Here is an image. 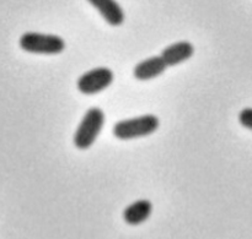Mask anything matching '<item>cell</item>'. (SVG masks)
<instances>
[{"instance_id":"ba28073f","label":"cell","mask_w":252,"mask_h":239,"mask_svg":"<svg viewBox=\"0 0 252 239\" xmlns=\"http://www.w3.org/2000/svg\"><path fill=\"white\" fill-rule=\"evenodd\" d=\"M153 205L148 200H138L130 204L123 211V218L130 226H137L145 222L152 215Z\"/></svg>"},{"instance_id":"8992f818","label":"cell","mask_w":252,"mask_h":239,"mask_svg":"<svg viewBox=\"0 0 252 239\" xmlns=\"http://www.w3.org/2000/svg\"><path fill=\"white\" fill-rule=\"evenodd\" d=\"M166 68L167 65L164 59L161 58V55L152 56V58H148L145 60L140 61L139 64H137L133 74H134L135 79L145 81L160 76L166 70Z\"/></svg>"},{"instance_id":"277c9868","label":"cell","mask_w":252,"mask_h":239,"mask_svg":"<svg viewBox=\"0 0 252 239\" xmlns=\"http://www.w3.org/2000/svg\"><path fill=\"white\" fill-rule=\"evenodd\" d=\"M113 73L107 68H96L81 75L78 88L84 95H96L112 83Z\"/></svg>"},{"instance_id":"9c48e42d","label":"cell","mask_w":252,"mask_h":239,"mask_svg":"<svg viewBox=\"0 0 252 239\" xmlns=\"http://www.w3.org/2000/svg\"><path fill=\"white\" fill-rule=\"evenodd\" d=\"M239 120L244 128L252 130V108H245L241 110L239 114Z\"/></svg>"},{"instance_id":"5b68a950","label":"cell","mask_w":252,"mask_h":239,"mask_svg":"<svg viewBox=\"0 0 252 239\" xmlns=\"http://www.w3.org/2000/svg\"><path fill=\"white\" fill-rule=\"evenodd\" d=\"M194 53V48L189 42L182 41L171 44L165 48L161 53V58L167 66H175L184 63L191 58Z\"/></svg>"},{"instance_id":"7a4b0ae2","label":"cell","mask_w":252,"mask_h":239,"mask_svg":"<svg viewBox=\"0 0 252 239\" xmlns=\"http://www.w3.org/2000/svg\"><path fill=\"white\" fill-rule=\"evenodd\" d=\"M158 128L159 119L153 114H145L116 123L113 127V135L120 140L137 139L153 134L157 132Z\"/></svg>"},{"instance_id":"6da1fadb","label":"cell","mask_w":252,"mask_h":239,"mask_svg":"<svg viewBox=\"0 0 252 239\" xmlns=\"http://www.w3.org/2000/svg\"><path fill=\"white\" fill-rule=\"evenodd\" d=\"M105 124V113L97 107H93L85 113L74 135V145L80 150H86L96 141Z\"/></svg>"},{"instance_id":"3957f363","label":"cell","mask_w":252,"mask_h":239,"mask_svg":"<svg viewBox=\"0 0 252 239\" xmlns=\"http://www.w3.org/2000/svg\"><path fill=\"white\" fill-rule=\"evenodd\" d=\"M20 47L29 53L54 55L64 51L65 42L63 41V38L54 34L26 32L20 38Z\"/></svg>"},{"instance_id":"52a82bcc","label":"cell","mask_w":252,"mask_h":239,"mask_svg":"<svg viewBox=\"0 0 252 239\" xmlns=\"http://www.w3.org/2000/svg\"><path fill=\"white\" fill-rule=\"evenodd\" d=\"M100 11L111 26H120L125 21V12L116 0H88Z\"/></svg>"}]
</instances>
